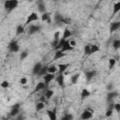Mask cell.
<instances>
[{
	"instance_id": "1",
	"label": "cell",
	"mask_w": 120,
	"mask_h": 120,
	"mask_svg": "<svg viewBox=\"0 0 120 120\" xmlns=\"http://www.w3.org/2000/svg\"><path fill=\"white\" fill-rule=\"evenodd\" d=\"M19 5V0H6L4 2V8L7 11L10 12L14 10Z\"/></svg>"
},
{
	"instance_id": "2",
	"label": "cell",
	"mask_w": 120,
	"mask_h": 120,
	"mask_svg": "<svg viewBox=\"0 0 120 120\" xmlns=\"http://www.w3.org/2000/svg\"><path fill=\"white\" fill-rule=\"evenodd\" d=\"M93 113H94V110L92 108H87L82 112L80 117L83 120H87V119H90L93 117Z\"/></svg>"
},
{
	"instance_id": "3",
	"label": "cell",
	"mask_w": 120,
	"mask_h": 120,
	"mask_svg": "<svg viewBox=\"0 0 120 120\" xmlns=\"http://www.w3.org/2000/svg\"><path fill=\"white\" fill-rule=\"evenodd\" d=\"M8 50L11 52H18L20 51V45L18 43L17 40H12L9 42L8 44Z\"/></svg>"
},
{
	"instance_id": "4",
	"label": "cell",
	"mask_w": 120,
	"mask_h": 120,
	"mask_svg": "<svg viewBox=\"0 0 120 120\" xmlns=\"http://www.w3.org/2000/svg\"><path fill=\"white\" fill-rule=\"evenodd\" d=\"M38 19H39V17H38V13H37V12H32V13H30V14L27 16L26 22H25V25H28L29 23H31V22H33L38 21Z\"/></svg>"
},
{
	"instance_id": "5",
	"label": "cell",
	"mask_w": 120,
	"mask_h": 120,
	"mask_svg": "<svg viewBox=\"0 0 120 120\" xmlns=\"http://www.w3.org/2000/svg\"><path fill=\"white\" fill-rule=\"evenodd\" d=\"M55 79V75L53 74V73H46L44 76H43V80H44V82H45V83L47 84V85H49V83L52 81V80H54Z\"/></svg>"
},
{
	"instance_id": "6",
	"label": "cell",
	"mask_w": 120,
	"mask_h": 120,
	"mask_svg": "<svg viewBox=\"0 0 120 120\" xmlns=\"http://www.w3.org/2000/svg\"><path fill=\"white\" fill-rule=\"evenodd\" d=\"M120 29V22L117 21V22H112L111 24H110V32L111 33H113L117 30Z\"/></svg>"
},
{
	"instance_id": "7",
	"label": "cell",
	"mask_w": 120,
	"mask_h": 120,
	"mask_svg": "<svg viewBox=\"0 0 120 120\" xmlns=\"http://www.w3.org/2000/svg\"><path fill=\"white\" fill-rule=\"evenodd\" d=\"M73 48H74V47H72V46L70 45L69 39L68 38V39H66V41H65V43H64V45H63L61 51H63V52H69V51H72Z\"/></svg>"
},
{
	"instance_id": "8",
	"label": "cell",
	"mask_w": 120,
	"mask_h": 120,
	"mask_svg": "<svg viewBox=\"0 0 120 120\" xmlns=\"http://www.w3.org/2000/svg\"><path fill=\"white\" fill-rule=\"evenodd\" d=\"M42 67H43V65H42L40 62H38V63H36V64H35V66L33 67V69H32V73H33L34 75H37V76H38Z\"/></svg>"
},
{
	"instance_id": "9",
	"label": "cell",
	"mask_w": 120,
	"mask_h": 120,
	"mask_svg": "<svg viewBox=\"0 0 120 120\" xmlns=\"http://www.w3.org/2000/svg\"><path fill=\"white\" fill-rule=\"evenodd\" d=\"M66 56V52L61 51V50H57L54 52V56H53V60H59L62 59Z\"/></svg>"
},
{
	"instance_id": "10",
	"label": "cell",
	"mask_w": 120,
	"mask_h": 120,
	"mask_svg": "<svg viewBox=\"0 0 120 120\" xmlns=\"http://www.w3.org/2000/svg\"><path fill=\"white\" fill-rule=\"evenodd\" d=\"M47 114L51 120H56L57 115H56V108L54 107L52 110H47Z\"/></svg>"
},
{
	"instance_id": "11",
	"label": "cell",
	"mask_w": 120,
	"mask_h": 120,
	"mask_svg": "<svg viewBox=\"0 0 120 120\" xmlns=\"http://www.w3.org/2000/svg\"><path fill=\"white\" fill-rule=\"evenodd\" d=\"M48 85L45 83V82H38L34 89V92H38V91H41V90H44Z\"/></svg>"
},
{
	"instance_id": "12",
	"label": "cell",
	"mask_w": 120,
	"mask_h": 120,
	"mask_svg": "<svg viewBox=\"0 0 120 120\" xmlns=\"http://www.w3.org/2000/svg\"><path fill=\"white\" fill-rule=\"evenodd\" d=\"M19 112H20V105H19V104H15V105L12 107V109H11L9 114H10V116L15 117L16 115L19 114Z\"/></svg>"
},
{
	"instance_id": "13",
	"label": "cell",
	"mask_w": 120,
	"mask_h": 120,
	"mask_svg": "<svg viewBox=\"0 0 120 120\" xmlns=\"http://www.w3.org/2000/svg\"><path fill=\"white\" fill-rule=\"evenodd\" d=\"M57 67H58V73H64L69 67V64L68 63H60Z\"/></svg>"
},
{
	"instance_id": "14",
	"label": "cell",
	"mask_w": 120,
	"mask_h": 120,
	"mask_svg": "<svg viewBox=\"0 0 120 120\" xmlns=\"http://www.w3.org/2000/svg\"><path fill=\"white\" fill-rule=\"evenodd\" d=\"M118 96V93L117 92H115V91H110L108 94H107V100H108V102H112L116 97Z\"/></svg>"
},
{
	"instance_id": "15",
	"label": "cell",
	"mask_w": 120,
	"mask_h": 120,
	"mask_svg": "<svg viewBox=\"0 0 120 120\" xmlns=\"http://www.w3.org/2000/svg\"><path fill=\"white\" fill-rule=\"evenodd\" d=\"M40 20L42 21V22H47L48 23H50L51 22V13L50 12H44V13H42L41 14V16H40Z\"/></svg>"
},
{
	"instance_id": "16",
	"label": "cell",
	"mask_w": 120,
	"mask_h": 120,
	"mask_svg": "<svg viewBox=\"0 0 120 120\" xmlns=\"http://www.w3.org/2000/svg\"><path fill=\"white\" fill-rule=\"evenodd\" d=\"M96 74H97V72H96L95 70H89V71L85 72L84 75H85V79H86V81H87V82H90V81L96 76Z\"/></svg>"
},
{
	"instance_id": "17",
	"label": "cell",
	"mask_w": 120,
	"mask_h": 120,
	"mask_svg": "<svg viewBox=\"0 0 120 120\" xmlns=\"http://www.w3.org/2000/svg\"><path fill=\"white\" fill-rule=\"evenodd\" d=\"M56 82H57V84H58L60 87H62V86L64 85L65 80H64V75H63V73H58V75H57V77H56Z\"/></svg>"
},
{
	"instance_id": "18",
	"label": "cell",
	"mask_w": 120,
	"mask_h": 120,
	"mask_svg": "<svg viewBox=\"0 0 120 120\" xmlns=\"http://www.w3.org/2000/svg\"><path fill=\"white\" fill-rule=\"evenodd\" d=\"M118 12H120V1H117L113 4L112 7V17L115 16Z\"/></svg>"
},
{
	"instance_id": "19",
	"label": "cell",
	"mask_w": 120,
	"mask_h": 120,
	"mask_svg": "<svg viewBox=\"0 0 120 120\" xmlns=\"http://www.w3.org/2000/svg\"><path fill=\"white\" fill-rule=\"evenodd\" d=\"M40 30V27L38 26V25H31L29 27V31H28V34L29 35H33L35 33H38V31Z\"/></svg>"
},
{
	"instance_id": "20",
	"label": "cell",
	"mask_w": 120,
	"mask_h": 120,
	"mask_svg": "<svg viewBox=\"0 0 120 120\" xmlns=\"http://www.w3.org/2000/svg\"><path fill=\"white\" fill-rule=\"evenodd\" d=\"M90 95H91V92H90L88 89H86V88H83V89L82 90V92H81V98H82V99L88 98Z\"/></svg>"
},
{
	"instance_id": "21",
	"label": "cell",
	"mask_w": 120,
	"mask_h": 120,
	"mask_svg": "<svg viewBox=\"0 0 120 120\" xmlns=\"http://www.w3.org/2000/svg\"><path fill=\"white\" fill-rule=\"evenodd\" d=\"M48 72L49 73H53L55 74L56 72H58V67L55 65H50L48 67Z\"/></svg>"
},
{
	"instance_id": "22",
	"label": "cell",
	"mask_w": 120,
	"mask_h": 120,
	"mask_svg": "<svg viewBox=\"0 0 120 120\" xmlns=\"http://www.w3.org/2000/svg\"><path fill=\"white\" fill-rule=\"evenodd\" d=\"M44 108H45V102H43V101H39L36 104V111L37 112H40Z\"/></svg>"
},
{
	"instance_id": "23",
	"label": "cell",
	"mask_w": 120,
	"mask_h": 120,
	"mask_svg": "<svg viewBox=\"0 0 120 120\" xmlns=\"http://www.w3.org/2000/svg\"><path fill=\"white\" fill-rule=\"evenodd\" d=\"M112 45V48H113L114 50L120 49V38H115V39H113Z\"/></svg>"
},
{
	"instance_id": "24",
	"label": "cell",
	"mask_w": 120,
	"mask_h": 120,
	"mask_svg": "<svg viewBox=\"0 0 120 120\" xmlns=\"http://www.w3.org/2000/svg\"><path fill=\"white\" fill-rule=\"evenodd\" d=\"M80 76H81L80 73H75V74H73V75L71 76V78H70L71 83H77V82H78V80H79V78H80Z\"/></svg>"
},
{
	"instance_id": "25",
	"label": "cell",
	"mask_w": 120,
	"mask_h": 120,
	"mask_svg": "<svg viewBox=\"0 0 120 120\" xmlns=\"http://www.w3.org/2000/svg\"><path fill=\"white\" fill-rule=\"evenodd\" d=\"M53 94H54L53 90H51V89H46L44 96H45V98H46L47 99H50V98H52Z\"/></svg>"
},
{
	"instance_id": "26",
	"label": "cell",
	"mask_w": 120,
	"mask_h": 120,
	"mask_svg": "<svg viewBox=\"0 0 120 120\" xmlns=\"http://www.w3.org/2000/svg\"><path fill=\"white\" fill-rule=\"evenodd\" d=\"M72 35V33H71V31L69 30V29H68V28H66V29H64V33H63V36H62V38H65V39H68L70 36Z\"/></svg>"
},
{
	"instance_id": "27",
	"label": "cell",
	"mask_w": 120,
	"mask_h": 120,
	"mask_svg": "<svg viewBox=\"0 0 120 120\" xmlns=\"http://www.w3.org/2000/svg\"><path fill=\"white\" fill-rule=\"evenodd\" d=\"M65 41H66V39L65 38H61L60 40H59V42H58V44L53 48L54 49V51H57V50H61L62 49V47H63V45H64V43H65Z\"/></svg>"
},
{
	"instance_id": "28",
	"label": "cell",
	"mask_w": 120,
	"mask_h": 120,
	"mask_svg": "<svg viewBox=\"0 0 120 120\" xmlns=\"http://www.w3.org/2000/svg\"><path fill=\"white\" fill-rule=\"evenodd\" d=\"M23 32H24V25H22V24L17 25V27H16V34L17 35H21Z\"/></svg>"
},
{
	"instance_id": "29",
	"label": "cell",
	"mask_w": 120,
	"mask_h": 120,
	"mask_svg": "<svg viewBox=\"0 0 120 120\" xmlns=\"http://www.w3.org/2000/svg\"><path fill=\"white\" fill-rule=\"evenodd\" d=\"M38 10L41 12V13H44L46 12V7H45V4L43 2H39L38 4Z\"/></svg>"
},
{
	"instance_id": "30",
	"label": "cell",
	"mask_w": 120,
	"mask_h": 120,
	"mask_svg": "<svg viewBox=\"0 0 120 120\" xmlns=\"http://www.w3.org/2000/svg\"><path fill=\"white\" fill-rule=\"evenodd\" d=\"M100 51V48L98 45L97 44H91V53H95V52H98Z\"/></svg>"
},
{
	"instance_id": "31",
	"label": "cell",
	"mask_w": 120,
	"mask_h": 120,
	"mask_svg": "<svg viewBox=\"0 0 120 120\" xmlns=\"http://www.w3.org/2000/svg\"><path fill=\"white\" fill-rule=\"evenodd\" d=\"M48 67L49 66H43L42 68H41V69H40V71H39V73H38V76H44L46 73H48Z\"/></svg>"
},
{
	"instance_id": "32",
	"label": "cell",
	"mask_w": 120,
	"mask_h": 120,
	"mask_svg": "<svg viewBox=\"0 0 120 120\" xmlns=\"http://www.w3.org/2000/svg\"><path fill=\"white\" fill-rule=\"evenodd\" d=\"M83 50H84V53H85L86 55L92 54V53H91V44H86V45L84 46Z\"/></svg>"
},
{
	"instance_id": "33",
	"label": "cell",
	"mask_w": 120,
	"mask_h": 120,
	"mask_svg": "<svg viewBox=\"0 0 120 120\" xmlns=\"http://www.w3.org/2000/svg\"><path fill=\"white\" fill-rule=\"evenodd\" d=\"M115 64H116V60L114 58H110L109 59V68L110 69L113 68L114 66H115Z\"/></svg>"
},
{
	"instance_id": "34",
	"label": "cell",
	"mask_w": 120,
	"mask_h": 120,
	"mask_svg": "<svg viewBox=\"0 0 120 120\" xmlns=\"http://www.w3.org/2000/svg\"><path fill=\"white\" fill-rule=\"evenodd\" d=\"M63 18H64V16H62L61 14H56L54 16V21L56 22H63Z\"/></svg>"
},
{
	"instance_id": "35",
	"label": "cell",
	"mask_w": 120,
	"mask_h": 120,
	"mask_svg": "<svg viewBox=\"0 0 120 120\" xmlns=\"http://www.w3.org/2000/svg\"><path fill=\"white\" fill-rule=\"evenodd\" d=\"M112 111H113V104H112L111 108H110V109H108V111L106 112L105 115H106L107 117H111V116L112 115Z\"/></svg>"
},
{
	"instance_id": "36",
	"label": "cell",
	"mask_w": 120,
	"mask_h": 120,
	"mask_svg": "<svg viewBox=\"0 0 120 120\" xmlns=\"http://www.w3.org/2000/svg\"><path fill=\"white\" fill-rule=\"evenodd\" d=\"M27 56H28V52H27L26 51L22 52H21V54H20V59H21V60H24Z\"/></svg>"
},
{
	"instance_id": "37",
	"label": "cell",
	"mask_w": 120,
	"mask_h": 120,
	"mask_svg": "<svg viewBox=\"0 0 120 120\" xmlns=\"http://www.w3.org/2000/svg\"><path fill=\"white\" fill-rule=\"evenodd\" d=\"M113 110H114L117 113H120V103H115V104H113Z\"/></svg>"
},
{
	"instance_id": "38",
	"label": "cell",
	"mask_w": 120,
	"mask_h": 120,
	"mask_svg": "<svg viewBox=\"0 0 120 120\" xmlns=\"http://www.w3.org/2000/svg\"><path fill=\"white\" fill-rule=\"evenodd\" d=\"M1 87L2 88H8L9 87V82L8 81H3L1 82Z\"/></svg>"
},
{
	"instance_id": "39",
	"label": "cell",
	"mask_w": 120,
	"mask_h": 120,
	"mask_svg": "<svg viewBox=\"0 0 120 120\" xmlns=\"http://www.w3.org/2000/svg\"><path fill=\"white\" fill-rule=\"evenodd\" d=\"M63 23H66V24H70V23H71V20H70L69 18L64 17V18H63Z\"/></svg>"
},
{
	"instance_id": "40",
	"label": "cell",
	"mask_w": 120,
	"mask_h": 120,
	"mask_svg": "<svg viewBox=\"0 0 120 120\" xmlns=\"http://www.w3.org/2000/svg\"><path fill=\"white\" fill-rule=\"evenodd\" d=\"M19 82H20L21 84L24 85V84H26V83H27V79H26L25 77H22V78H21V79H20Z\"/></svg>"
},
{
	"instance_id": "41",
	"label": "cell",
	"mask_w": 120,
	"mask_h": 120,
	"mask_svg": "<svg viewBox=\"0 0 120 120\" xmlns=\"http://www.w3.org/2000/svg\"><path fill=\"white\" fill-rule=\"evenodd\" d=\"M60 31H56L54 33V40H60Z\"/></svg>"
},
{
	"instance_id": "42",
	"label": "cell",
	"mask_w": 120,
	"mask_h": 120,
	"mask_svg": "<svg viewBox=\"0 0 120 120\" xmlns=\"http://www.w3.org/2000/svg\"><path fill=\"white\" fill-rule=\"evenodd\" d=\"M72 118H73V116L71 114H66L62 119L63 120H68V119H72Z\"/></svg>"
},
{
	"instance_id": "43",
	"label": "cell",
	"mask_w": 120,
	"mask_h": 120,
	"mask_svg": "<svg viewBox=\"0 0 120 120\" xmlns=\"http://www.w3.org/2000/svg\"><path fill=\"white\" fill-rule=\"evenodd\" d=\"M69 42H70V45H71L72 47H75V46L77 45V42H76V40H75V39H70V40H69Z\"/></svg>"
},
{
	"instance_id": "44",
	"label": "cell",
	"mask_w": 120,
	"mask_h": 120,
	"mask_svg": "<svg viewBox=\"0 0 120 120\" xmlns=\"http://www.w3.org/2000/svg\"><path fill=\"white\" fill-rule=\"evenodd\" d=\"M28 1H29V2H32V1H34V0H28Z\"/></svg>"
},
{
	"instance_id": "45",
	"label": "cell",
	"mask_w": 120,
	"mask_h": 120,
	"mask_svg": "<svg viewBox=\"0 0 120 120\" xmlns=\"http://www.w3.org/2000/svg\"><path fill=\"white\" fill-rule=\"evenodd\" d=\"M99 1H100V2H101V1H103V0H99Z\"/></svg>"
},
{
	"instance_id": "46",
	"label": "cell",
	"mask_w": 120,
	"mask_h": 120,
	"mask_svg": "<svg viewBox=\"0 0 120 120\" xmlns=\"http://www.w3.org/2000/svg\"><path fill=\"white\" fill-rule=\"evenodd\" d=\"M118 13H119V14H120V12H118Z\"/></svg>"
}]
</instances>
